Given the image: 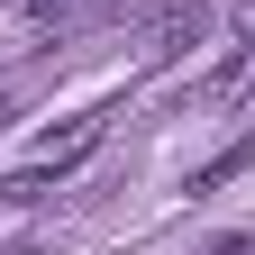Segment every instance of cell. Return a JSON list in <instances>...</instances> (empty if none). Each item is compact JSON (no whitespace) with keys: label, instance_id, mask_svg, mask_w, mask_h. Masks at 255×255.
Wrapping results in <instances>:
<instances>
[{"label":"cell","instance_id":"cell-2","mask_svg":"<svg viewBox=\"0 0 255 255\" xmlns=\"http://www.w3.org/2000/svg\"><path fill=\"white\" fill-rule=\"evenodd\" d=\"M246 91H255V37H237V46L201 73V110H237Z\"/></svg>","mask_w":255,"mask_h":255},{"label":"cell","instance_id":"cell-8","mask_svg":"<svg viewBox=\"0 0 255 255\" xmlns=\"http://www.w3.org/2000/svg\"><path fill=\"white\" fill-rule=\"evenodd\" d=\"M18 255H37V246H18Z\"/></svg>","mask_w":255,"mask_h":255},{"label":"cell","instance_id":"cell-4","mask_svg":"<svg viewBox=\"0 0 255 255\" xmlns=\"http://www.w3.org/2000/svg\"><path fill=\"white\" fill-rule=\"evenodd\" d=\"M246 164H255V128H246V137H237V146H219V155H210V164H201V173H191V191H219V182H237Z\"/></svg>","mask_w":255,"mask_h":255},{"label":"cell","instance_id":"cell-1","mask_svg":"<svg viewBox=\"0 0 255 255\" xmlns=\"http://www.w3.org/2000/svg\"><path fill=\"white\" fill-rule=\"evenodd\" d=\"M201 37H210V9H201V0H164V9L137 27V55H146V64H182Z\"/></svg>","mask_w":255,"mask_h":255},{"label":"cell","instance_id":"cell-3","mask_svg":"<svg viewBox=\"0 0 255 255\" xmlns=\"http://www.w3.org/2000/svg\"><path fill=\"white\" fill-rule=\"evenodd\" d=\"M101 128H110L101 110H82L73 128H46V146H37V164H46V173H73V164H82V155H91V146H101Z\"/></svg>","mask_w":255,"mask_h":255},{"label":"cell","instance_id":"cell-7","mask_svg":"<svg viewBox=\"0 0 255 255\" xmlns=\"http://www.w3.org/2000/svg\"><path fill=\"white\" fill-rule=\"evenodd\" d=\"M210 255H255V237H219V246H210Z\"/></svg>","mask_w":255,"mask_h":255},{"label":"cell","instance_id":"cell-5","mask_svg":"<svg viewBox=\"0 0 255 255\" xmlns=\"http://www.w3.org/2000/svg\"><path fill=\"white\" fill-rule=\"evenodd\" d=\"M55 182H64V173H46V164H27V173H9V182H0V201H18V210H27V201H46Z\"/></svg>","mask_w":255,"mask_h":255},{"label":"cell","instance_id":"cell-6","mask_svg":"<svg viewBox=\"0 0 255 255\" xmlns=\"http://www.w3.org/2000/svg\"><path fill=\"white\" fill-rule=\"evenodd\" d=\"M91 0H27V18H46V27H64V18H82Z\"/></svg>","mask_w":255,"mask_h":255}]
</instances>
